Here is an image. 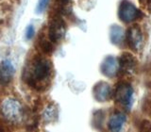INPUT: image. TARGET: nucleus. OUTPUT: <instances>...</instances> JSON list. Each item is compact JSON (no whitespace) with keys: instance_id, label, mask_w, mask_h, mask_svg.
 Wrapping results in <instances>:
<instances>
[{"instance_id":"f257e3e1","label":"nucleus","mask_w":151,"mask_h":132,"mask_svg":"<svg viewBox=\"0 0 151 132\" xmlns=\"http://www.w3.org/2000/svg\"><path fill=\"white\" fill-rule=\"evenodd\" d=\"M52 71L51 62L45 58L37 57L27 66L25 72V81L28 86L34 89H42L45 83L49 79Z\"/></svg>"},{"instance_id":"f03ea898","label":"nucleus","mask_w":151,"mask_h":132,"mask_svg":"<svg viewBox=\"0 0 151 132\" xmlns=\"http://www.w3.org/2000/svg\"><path fill=\"white\" fill-rule=\"evenodd\" d=\"M1 112L5 119L12 123H19L24 118V108L18 100L7 98L1 104Z\"/></svg>"},{"instance_id":"7ed1b4c3","label":"nucleus","mask_w":151,"mask_h":132,"mask_svg":"<svg viewBox=\"0 0 151 132\" xmlns=\"http://www.w3.org/2000/svg\"><path fill=\"white\" fill-rule=\"evenodd\" d=\"M133 94L134 90L127 82L118 83L113 93L115 101L127 108H130L133 104Z\"/></svg>"},{"instance_id":"20e7f679","label":"nucleus","mask_w":151,"mask_h":132,"mask_svg":"<svg viewBox=\"0 0 151 132\" xmlns=\"http://www.w3.org/2000/svg\"><path fill=\"white\" fill-rule=\"evenodd\" d=\"M118 16L124 23H131L144 16L143 12L129 0H123L118 9Z\"/></svg>"},{"instance_id":"39448f33","label":"nucleus","mask_w":151,"mask_h":132,"mask_svg":"<svg viewBox=\"0 0 151 132\" xmlns=\"http://www.w3.org/2000/svg\"><path fill=\"white\" fill-rule=\"evenodd\" d=\"M65 34V24L60 17L57 15L52 18L48 27V38L52 42H58Z\"/></svg>"},{"instance_id":"423d86ee","label":"nucleus","mask_w":151,"mask_h":132,"mask_svg":"<svg viewBox=\"0 0 151 132\" xmlns=\"http://www.w3.org/2000/svg\"><path fill=\"white\" fill-rule=\"evenodd\" d=\"M127 41L131 49L138 51L142 48L144 42L143 32L138 25L130 27L127 31Z\"/></svg>"},{"instance_id":"0eeeda50","label":"nucleus","mask_w":151,"mask_h":132,"mask_svg":"<svg viewBox=\"0 0 151 132\" xmlns=\"http://www.w3.org/2000/svg\"><path fill=\"white\" fill-rule=\"evenodd\" d=\"M118 63H119L120 72L125 74H133L136 71L138 60L132 54L129 52H124L118 59Z\"/></svg>"},{"instance_id":"6e6552de","label":"nucleus","mask_w":151,"mask_h":132,"mask_svg":"<svg viewBox=\"0 0 151 132\" xmlns=\"http://www.w3.org/2000/svg\"><path fill=\"white\" fill-rule=\"evenodd\" d=\"M101 72L108 77H114L119 72V63L118 60L114 57H108L101 65Z\"/></svg>"},{"instance_id":"1a4fd4ad","label":"nucleus","mask_w":151,"mask_h":132,"mask_svg":"<svg viewBox=\"0 0 151 132\" xmlns=\"http://www.w3.org/2000/svg\"><path fill=\"white\" fill-rule=\"evenodd\" d=\"M93 96L99 102H106L111 97V88L107 82L100 81L93 88Z\"/></svg>"},{"instance_id":"9d476101","label":"nucleus","mask_w":151,"mask_h":132,"mask_svg":"<svg viewBox=\"0 0 151 132\" xmlns=\"http://www.w3.org/2000/svg\"><path fill=\"white\" fill-rule=\"evenodd\" d=\"M14 67L9 60H3L0 63V84L8 85L12 81L14 75Z\"/></svg>"},{"instance_id":"9b49d317","label":"nucleus","mask_w":151,"mask_h":132,"mask_svg":"<svg viewBox=\"0 0 151 132\" xmlns=\"http://www.w3.org/2000/svg\"><path fill=\"white\" fill-rule=\"evenodd\" d=\"M127 121V117L123 112H115L110 117L108 127L111 131H120Z\"/></svg>"},{"instance_id":"f8f14e48","label":"nucleus","mask_w":151,"mask_h":132,"mask_svg":"<svg viewBox=\"0 0 151 132\" xmlns=\"http://www.w3.org/2000/svg\"><path fill=\"white\" fill-rule=\"evenodd\" d=\"M111 40L114 44H120L124 40L125 33L123 28L119 26H112L111 28Z\"/></svg>"},{"instance_id":"ddd939ff","label":"nucleus","mask_w":151,"mask_h":132,"mask_svg":"<svg viewBox=\"0 0 151 132\" xmlns=\"http://www.w3.org/2000/svg\"><path fill=\"white\" fill-rule=\"evenodd\" d=\"M40 47L45 53H50L53 50V45H52V42L50 40H45V39L41 40Z\"/></svg>"},{"instance_id":"4468645a","label":"nucleus","mask_w":151,"mask_h":132,"mask_svg":"<svg viewBox=\"0 0 151 132\" xmlns=\"http://www.w3.org/2000/svg\"><path fill=\"white\" fill-rule=\"evenodd\" d=\"M143 110L145 112L146 115L151 118V94L147 97H145L143 103Z\"/></svg>"},{"instance_id":"2eb2a0df","label":"nucleus","mask_w":151,"mask_h":132,"mask_svg":"<svg viewBox=\"0 0 151 132\" xmlns=\"http://www.w3.org/2000/svg\"><path fill=\"white\" fill-rule=\"evenodd\" d=\"M56 108H53V107H51V106H49L47 108H45V119L46 120V121H48V122H50V121H52V119L53 118H55L56 117Z\"/></svg>"},{"instance_id":"dca6fc26","label":"nucleus","mask_w":151,"mask_h":132,"mask_svg":"<svg viewBox=\"0 0 151 132\" xmlns=\"http://www.w3.org/2000/svg\"><path fill=\"white\" fill-rule=\"evenodd\" d=\"M49 3V0H40L39 3L37 5V8H36V11L37 13H42L45 11V9H46L47 5Z\"/></svg>"},{"instance_id":"f3484780","label":"nucleus","mask_w":151,"mask_h":132,"mask_svg":"<svg viewBox=\"0 0 151 132\" xmlns=\"http://www.w3.org/2000/svg\"><path fill=\"white\" fill-rule=\"evenodd\" d=\"M140 130H144V131H148L151 130V123L147 120H142L140 123Z\"/></svg>"},{"instance_id":"a211bd4d","label":"nucleus","mask_w":151,"mask_h":132,"mask_svg":"<svg viewBox=\"0 0 151 132\" xmlns=\"http://www.w3.org/2000/svg\"><path fill=\"white\" fill-rule=\"evenodd\" d=\"M69 3V0H56V6L59 11H63L65 6Z\"/></svg>"},{"instance_id":"6ab92c4d","label":"nucleus","mask_w":151,"mask_h":132,"mask_svg":"<svg viewBox=\"0 0 151 132\" xmlns=\"http://www.w3.org/2000/svg\"><path fill=\"white\" fill-rule=\"evenodd\" d=\"M35 34V30H34V27L32 26H28L27 27V30H26V38L27 40H30L33 38Z\"/></svg>"},{"instance_id":"aec40b11","label":"nucleus","mask_w":151,"mask_h":132,"mask_svg":"<svg viewBox=\"0 0 151 132\" xmlns=\"http://www.w3.org/2000/svg\"><path fill=\"white\" fill-rule=\"evenodd\" d=\"M140 1H141V2H143V1H144V0H140Z\"/></svg>"}]
</instances>
